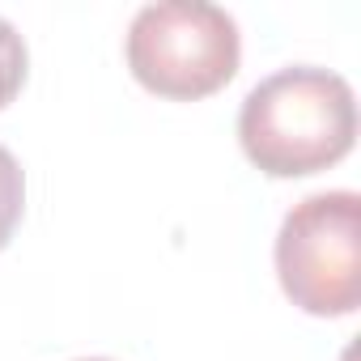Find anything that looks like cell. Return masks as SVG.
<instances>
[{
	"mask_svg": "<svg viewBox=\"0 0 361 361\" xmlns=\"http://www.w3.org/2000/svg\"><path fill=\"white\" fill-rule=\"evenodd\" d=\"M238 140L255 170L302 178L336 166L357 140L353 85L314 64H293L264 77L238 111Z\"/></svg>",
	"mask_w": 361,
	"mask_h": 361,
	"instance_id": "1",
	"label": "cell"
},
{
	"mask_svg": "<svg viewBox=\"0 0 361 361\" xmlns=\"http://www.w3.org/2000/svg\"><path fill=\"white\" fill-rule=\"evenodd\" d=\"M238 60V22L204 0L145 5L128 26V68L157 98H209L234 81Z\"/></svg>",
	"mask_w": 361,
	"mask_h": 361,
	"instance_id": "2",
	"label": "cell"
},
{
	"mask_svg": "<svg viewBox=\"0 0 361 361\" xmlns=\"http://www.w3.org/2000/svg\"><path fill=\"white\" fill-rule=\"evenodd\" d=\"M276 276L306 314H353L361 306V196L314 192L298 200L276 234Z\"/></svg>",
	"mask_w": 361,
	"mask_h": 361,
	"instance_id": "3",
	"label": "cell"
},
{
	"mask_svg": "<svg viewBox=\"0 0 361 361\" xmlns=\"http://www.w3.org/2000/svg\"><path fill=\"white\" fill-rule=\"evenodd\" d=\"M22 209H26V174L18 166V157L0 145V251L9 247V238L22 221Z\"/></svg>",
	"mask_w": 361,
	"mask_h": 361,
	"instance_id": "4",
	"label": "cell"
},
{
	"mask_svg": "<svg viewBox=\"0 0 361 361\" xmlns=\"http://www.w3.org/2000/svg\"><path fill=\"white\" fill-rule=\"evenodd\" d=\"M26 68H30V56H26L22 35L13 30V22L0 18V111H5L18 98V90L26 85Z\"/></svg>",
	"mask_w": 361,
	"mask_h": 361,
	"instance_id": "5",
	"label": "cell"
},
{
	"mask_svg": "<svg viewBox=\"0 0 361 361\" xmlns=\"http://www.w3.org/2000/svg\"><path fill=\"white\" fill-rule=\"evenodd\" d=\"M81 361H106V357H81Z\"/></svg>",
	"mask_w": 361,
	"mask_h": 361,
	"instance_id": "6",
	"label": "cell"
}]
</instances>
